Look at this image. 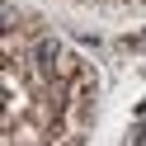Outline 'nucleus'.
I'll use <instances>...</instances> for the list:
<instances>
[{
	"label": "nucleus",
	"instance_id": "f257e3e1",
	"mask_svg": "<svg viewBox=\"0 0 146 146\" xmlns=\"http://www.w3.org/2000/svg\"><path fill=\"white\" fill-rule=\"evenodd\" d=\"M66 57V52H61V42L57 38H38L33 42V66H42V71H57V61Z\"/></svg>",
	"mask_w": 146,
	"mask_h": 146
}]
</instances>
